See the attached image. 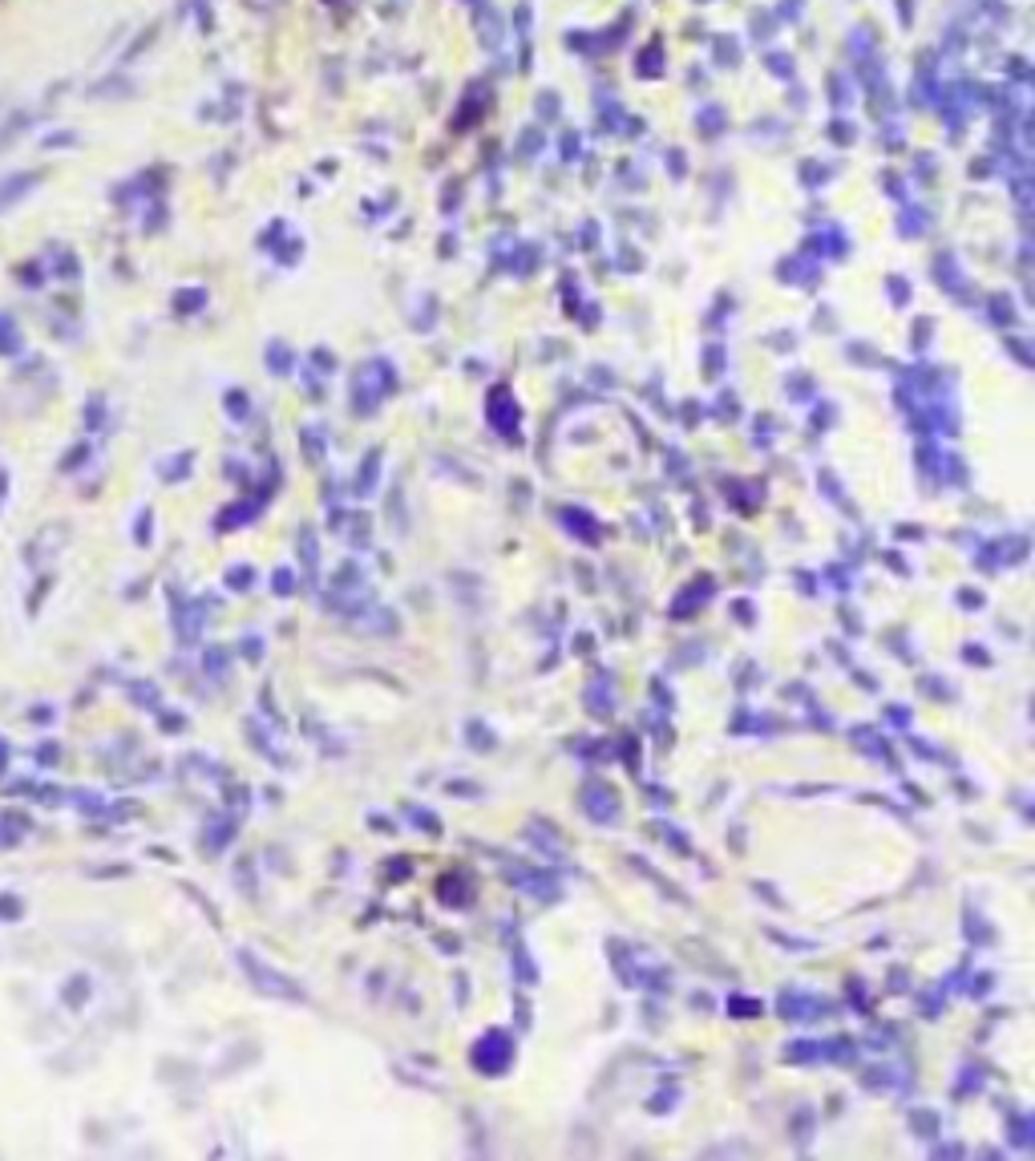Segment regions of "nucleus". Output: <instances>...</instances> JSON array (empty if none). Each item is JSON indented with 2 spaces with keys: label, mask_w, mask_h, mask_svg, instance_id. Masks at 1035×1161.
Instances as JSON below:
<instances>
[{
  "label": "nucleus",
  "mask_w": 1035,
  "mask_h": 1161,
  "mask_svg": "<svg viewBox=\"0 0 1035 1161\" xmlns=\"http://www.w3.org/2000/svg\"><path fill=\"white\" fill-rule=\"evenodd\" d=\"M21 344H25V340H21V328H16V320H13V316L0 313V357H16V352H21Z\"/></svg>",
  "instance_id": "obj_2"
},
{
  "label": "nucleus",
  "mask_w": 1035,
  "mask_h": 1161,
  "mask_svg": "<svg viewBox=\"0 0 1035 1161\" xmlns=\"http://www.w3.org/2000/svg\"><path fill=\"white\" fill-rule=\"evenodd\" d=\"M33 187H37V175H9V178H0V211H9L13 202H21Z\"/></svg>",
  "instance_id": "obj_1"
},
{
  "label": "nucleus",
  "mask_w": 1035,
  "mask_h": 1161,
  "mask_svg": "<svg viewBox=\"0 0 1035 1161\" xmlns=\"http://www.w3.org/2000/svg\"><path fill=\"white\" fill-rule=\"evenodd\" d=\"M25 830H29L25 818H21V822H16V818H0V850H13L16 842L25 837Z\"/></svg>",
  "instance_id": "obj_3"
},
{
  "label": "nucleus",
  "mask_w": 1035,
  "mask_h": 1161,
  "mask_svg": "<svg viewBox=\"0 0 1035 1161\" xmlns=\"http://www.w3.org/2000/svg\"><path fill=\"white\" fill-rule=\"evenodd\" d=\"M0 499H4V470H0Z\"/></svg>",
  "instance_id": "obj_5"
},
{
  "label": "nucleus",
  "mask_w": 1035,
  "mask_h": 1161,
  "mask_svg": "<svg viewBox=\"0 0 1035 1161\" xmlns=\"http://www.w3.org/2000/svg\"><path fill=\"white\" fill-rule=\"evenodd\" d=\"M9 919H21V899L16 895H0V923Z\"/></svg>",
  "instance_id": "obj_4"
}]
</instances>
